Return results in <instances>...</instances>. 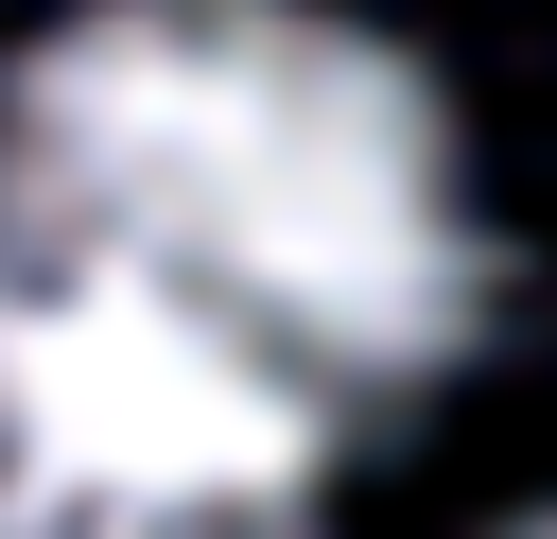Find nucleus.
Instances as JSON below:
<instances>
[{"instance_id": "nucleus-1", "label": "nucleus", "mask_w": 557, "mask_h": 539, "mask_svg": "<svg viewBox=\"0 0 557 539\" xmlns=\"http://www.w3.org/2000/svg\"><path fill=\"white\" fill-rule=\"evenodd\" d=\"M0 330L331 469L487 330L435 87L313 0H104L0 87Z\"/></svg>"}, {"instance_id": "nucleus-2", "label": "nucleus", "mask_w": 557, "mask_h": 539, "mask_svg": "<svg viewBox=\"0 0 557 539\" xmlns=\"http://www.w3.org/2000/svg\"><path fill=\"white\" fill-rule=\"evenodd\" d=\"M0 539H313V469L174 383L0 330Z\"/></svg>"}, {"instance_id": "nucleus-3", "label": "nucleus", "mask_w": 557, "mask_h": 539, "mask_svg": "<svg viewBox=\"0 0 557 539\" xmlns=\"http://www.w3.org/2000/svg\"><path fill=\"white\" fill-rule=\"evenodd\" d=\"M540 539H557V522H540Z\"/></svg>"}]
</instances>
